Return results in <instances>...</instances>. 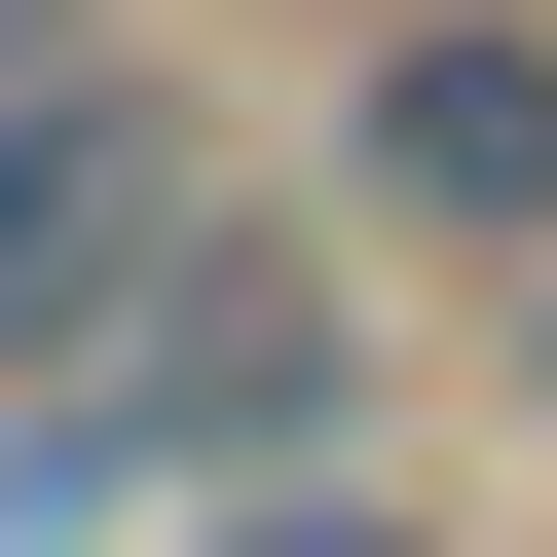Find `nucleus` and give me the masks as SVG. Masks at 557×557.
I'll list each match as a JSON object with an SVG mask.
<instances>
[{
  "label": "nucleus",
  "mask_w": 557,
  "mask_h": 557,
  "mask_svg": "<svg viewBox=\"0 0 557 557\" xmlns=\"http://www.w3.org/2000/svg\"><path fill=\"white\" fill-rule=\"evenodd\" d=\"M75 75H112V0H0V112H75Z\"/></svg>",
  "instance_id": "f03ea898"
},
{
  "label": "nucleus",
  "mask_w": 557,
  "mask_h": 557,
  "mask_svg": "<svg viewBox=\"0 0 557 557\" xmlns=\"http://www.w3.org/2000/svg\"><path fill=\"white\" fill-rule=\"evenodd\" d=\"M335 149H372V223H446V260H557V38H520V0H409Z\"/></svg>",
  "instance_id": "f257e3e1"
},
{
  "label": "nucleus",
  "mask_w": 557,
  "mask_h": 557,
  "mask_svg": "<svg viewBox=\"0 0 557 557\" xmlns=\"http://www.w3.org/2000/svg\"><path fill=\"white\" fill-rule=\"evenodd\" d=\"M223 557H409V520H223Z\"/></svg>",
  "instance_id": "7ed1b4c3"
}]
</instances>
